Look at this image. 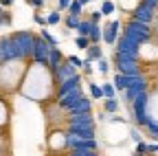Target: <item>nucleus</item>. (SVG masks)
I'll return each mask as SVG.
<instances>
[{
    "mask_svg": "<svg viewBox=\"0 0 158 156\" xmlns=\"http://www.w3.org/2000/svg\"><path fill=\"white\" fill-rule=\"evenodd\" d=\"M149 33H152V29H149V24H143V22H136V20H132L125 29H123V37H127V40H132L134 44H145L147 40H149Z\"/></svg>",
    "mask_w": 158,
    "mask_h": 156,
    "instance_id": "obj_1",
    "label": "nucleus"
},
{
    "mask_svg": "<svg viewBox=\"0 0 158 156\" xmlns=\"http://www.w3.org/2000/svg\"><path fill=\"white\" fill-rule=\"evenodd\" d=\"M11 40H13V42H15V46L20 48L22 57H27V55H33L35 35H33L31 31H15V33H11Z\"/></svg>",
    "mask_w": 158,
    "mask_h": 156,
    "instance_id": "obj_2",
    "label": "nucleus"
},
{
    "mask_svg": "<svg viewBox=\"0 0 158 156\" xmlns=\"http://www.w3.org/2000/svg\"><path fill=\"white\" fill-rule=\"evenodd\" d=\"M48 53H51V44L44 37H35V46H33V62L37 66H48Z\"/></svg>",
    "mask_w": 158,
    "mask_h": 156,
    "instance_id": "obj_3",
    "label": "nucleus"
},
{
    "mask_svg": "<svg viewBox=\"0 0 158 156\" xmlns=\"http://www.w3.org/2000/svg\"><path fill=\"white\" fill-rule=\"evenodd\" d=\"M138 44H134L132 40H127V37H118V42H116V51L114 55H123V57H130V60H136L138 62Z\"/></svg>",
    "mask_w": 158,
    "mask_h": 156,
    "instance_id": "obj_4",
    "label": "nucleus"
},
{
    "mask_svg": "<svg viewBox=\"0 0 158 156\" xmlns=\"http://www.w3.org/2000/svg\"><path fill=\"white\" fill-rule=\"evenodd\" d=\"M77 75H79L77 73V66H73L68 60H64L62 64L53 70V79L57 84H62V82H68V79H73V77H77Z\"/></svg>",
    "mask_w": 158,
    "mask_h": 156,
    "instance_id": "obj_5",
    "label": "nucleus"
},
{
    "mask_svg": "<svg viewBox=\"0 0 158 156\" xmlns=\"http://www.w3.org/2000/svg\"><path fill=\"white\" fill-rule=\"evenodd\" d=\"M114 60H116V68H118V73L132 75V77H138V75H141V68H138L136 60H130V57H123V55H114Z\"/></svg>",
    "mask_w": 158,
    "mask_h": 156,
    "instance_id": "obj_6",
    "label": "nucleus"
},
{
    "mask_svg": "<svg viewBox=\"0 0 158 156\" xmlns=\"http://www.w3.org/2000/svg\"><path fill=\"white\" fill-rule=\"evenodd\" d=\"M154 11L156 9H152L149 5H145V2H141L136 9H134V13H132V20H136V22H143V24H152V20H154Z\"/></svg>",
    "mask_w": 158,
    "mask_h": 156,
    "instance_id": "obj_7",
    "label": "nucleus"
},
{
    "mask_svg": "<svg viewBox=\"0 0 158 156\" xmlns=\"http://www.w3.org/2000/svg\"><path fill=\"white\" fill-rule=\"evenodd\" d=\"M81 86V75H77V77H73V79H68V82H62L59 84V88H57V95H55V99L59 101V99H64L66 95H70L75 88H79Z\"/></svg>",
    "mask_w": 158,
    "mask_h": 156,
    "instance_id": "obj_8",
    "label": "nucleus"
},
{
    "mask_svg": "<svg viewBox=\"0 0 158 156\" xmlns=\"http://www.w3.org/2000/svg\"><path fill=\"white\" fill-rule=\"evenodd\" d=\"M118 29H121V24H118L116 20H112V22H110V24L103 29V42H106V44H116Z\"/></svg>",
    "mask_w": 158,
    "mask_h": 156,
    "instance_id": "obj_9",
    "label": "nucleus"
},
{
    "mask_svg": "<svg viewBox=\"0 0 158 156\" xmlns=\"http://www.w3.org/2000/svg\"><path fill=\"white\" fill-rule=\"evenodd\" d=\"M90 108H92V103H90V99H86V97H84V99H79L73 108H68L66 112L73 116V114H86V112H90Z\"/></svg>",
    "mask_w": 158,
    "mask_h": 156,
    "instance_id": "obj_10",
    "label": "nucleus"
},
{
    "mask_svg": "<svg viewBox=\"0 0 158 156\" xmlns=\"http://www.w3.org/2000/svg\"><path fill=\"white\" fill-rule=\"evenodd\" d=\"M112 84H114V88H116V90H127V88L134 84V77H132V75H123V73H118V75L114 77V82H112Z\"/></svg>",
    "mask_w": 158,
    "mask_h": 156,
    "instance_id": "obj_11",
    "label": "nucleus"
},
{
    "mask_svg": "<svg viewBox=\"0 0 158 156\" xmlns=\"http://www.w3.org/2000/svg\"><path fill=\"white\" fill-rule=\"evenodd\" d=\"M64 62V57H62V53H59L57 48H51V53H48V68H51V73Z\"/></svg>",
    "mask_w": 158,
    "mask_h": 156,
    "instance_id": "obj_12",
    "label": "nucleus"
},
{
    "mask_svg": "<svg viewBox=\"0 0 158 156\" xmlns=\"http://www.w3.org/2000/svg\"><path fill=\"white\" fill-rule=\"evenodd\" d=\"M94 24H97V22H92V20H81V22H79V27H77L75 31H77L79 35H86V37H88V35H90V31L94 29Z\"/></svg>",
    "mask_w": 158,
    "mask_h": 156,
    "instance_id": "obj_13",
    "label": "nucleus"
},
{
    "mask_svg": "<svg viewBox=\"0 0 158 156\" xmlns=\"http://www.w3.org/2000/svg\"><path fill=\"white\" fill-rule=\"evenodd\" d=\"M103 57V51H101V46H97V44H90V48H88V57L86 60H101Z\"/></svg>",
    "mask_w": 158,
    "mask_h": 156,
    "instance_id": "obj_14",
    "label": "nucleus"
},
{
    "mask_svg": "<svg viewBox=\"0 0 158 156\" xmlns=\"http://www.w3.org/2000/svg\"><path fill=\"white\" fill-rule=\"evenodd\" d=\"M88 88H90V97H92V99H101V97H106L103 95V86H97L94 82H90Z\"/></svg>",
    "mask_w": 158,
    "mask_h": 156,
    "instance_id": "obj_15",
    "label": "nucleus"
},
{
    "mask_svg": "<svg viewBox=\"0 0 158 156\" xmlns=\"http://www.w3.org/2000/svg\"><path fill=\"white\" fill-rule=\"evenodd\" d=\"M88 37H90V42H92V44H99V42L103 40V31L99 29V24H94V29L90 31V35H88Z\"/></svg>",
    "mask_w": 158,
    "mask_h": 156,
    "instance_id": "obj_16",
    "label": "nucleus"
},
{
    "mask_svg": "<svg viewBox=\"0 0 158 156\" xmlns=\"http://www.w3.org/2000/svg\"><path fill=\"white\" fill-rule=\"evenodd\" d=\"M90 44H92L90 37H86V35H77V37H75V46H77V48H86V51H88Z\"/></svg>",
    "mask_w": 158,
    "mask_h": 156,
    "instance_id": "obj_17",
    "label": "nucleus"
},
{
    "mask_svg": "<svg viewBox=\"0 0 158 156\" xmlns=\"http://www.w3.org/2000/svg\"><path fill=\"white\" fill-rule=\"evenodd\" d=\"M103 110H106L108 114H114V112L118 110V101H116V97H114V99H106V103H103Z\"/></svg>",
    "mask_w": 158,
    "mask_h": 156,
    "instance_id": "obj_18",
    "label": "nucleus"
},
{
    "mask_svg": "<svg viewBox=\"0 0 158 156\" xmlns=\"http://www.w3.org/2000/svg\"><path fill=\"white\" fill-rule=\"evenodd\" d=\"M81 2H79V0H73L70 2V7H68V13H73V15H81Z\"/></svg>",
    "mask_w": 158,
    "mask_h": 156,
    "instance_id": "obj_19",
    "label": "nucleus"
},
{
    "mask_svg": "<svg viewBox=\"0 0 158 156\" xmlns=\"http://www.w3.org/2000/svg\"><path fill=\"white\" fill-rule=\"evenodd\" d=\"M79 22H81V20H79V15L68 13V18H66V27H68V29H77V27H79Z\"/></svg>",
    "mask_w": 158,
    "mask_h": 156,
    "instance_id": "obj_20",
    "label": "nucleus"
},
{
    "mask_svg": "<svg viewBox=\"0 0 158 156\" xmlns=\"http://www.w3.org/2000/svg\"><path fill=\"white\" fill-rule=\"evenodd\" d=\"M68 156H97L94 150H70Z\"/></svg>",
    "mask_w": 158,
    "mask_h": 156,
    "instance_id": "obj_21",
    "label": "nucleus"
},
{
    "mask_svg": "<svg viewBox=\"0 0 158 156\" xmlns=\"http://www.w3.org/2000/svg\"><path fill=\"white\" fill-rule=\"evenodd\" d=\"M99 11H101L103 15H110V13L114 11V2H110V0H103V5H101V9H99Z\"/></svg>",
    "mask_w": 158,
    "mask_h": 156,
    "instance_id": "obj_22",
    "label": "nucleus"
},
{
    "mask_svg": "<svg viewBox=\"0 0 158 156\" xmlns=\"http://www.w3.org/2000/svg\"><path fill=\"white\" fill-rule=\"evenodd\" d=\"M42 37H44V40H46L48 44H51V48H57V40H55V37H53L46 29H42Z\"/></svg>",
    "mask_w": 158,
    "mask_h": 156,
    "instance_id": "obj_23",
    "label": "nucleus"
},
{
    "mask_svg": "<svg viewBox=\"0 0 158 156\" xmlns=\"http://www.w3.org/2000/svg\"><path fill=\"white\" fill-rule=\"evenodd\" d=\"M66 60H68V62H70L73 66H77V68H84V66H86V60L81 62V60H79V57H77V55H68V57H66Z\"/></svg>",
    "mask_w": 158,
    "mask_h": 156,
    "instance_id": "obj_24",
    "label": "nucleus"
},
{
    "mask_svg": "<svg viewBox=\"0 0 158 156\" xmlns=\"http://www.w3.org/2000/svg\"><path fill=\"white\" fill-rule=\"evenodd\" d=\"M103 95L106 99H114V84H103Z\"/></svg>",
    "mask_w": 158,
    "mask_h": 156,
    "instance_id": "obj_25",
    "label": "nucleus"
},
{
    "mask_svg": "<svg viewBox=\"0 0 158 156\" xmlns=\"http://www.w3.org/2000/svg\"><path fill=\"white\" fill-rule=\"evenodd\" d=\"M33 20H35V24H40V27H46V24H48V18L40 15V13H35V18H33Z\"/></svg>",
    "mask_w": 158,
    "mask_h": 156,
    "instance_id": "obj_26",
    "label": "nucleus"
},
{
    "mask_svg": "<svg viewBox=\"0 0 158 156\" xmlns=\"http://www.w3.org/2000/svg\"><path fill=\"white\" fill-rule=\"evenodd\" d=\"M59 18H62V15H59V9L53 11V13L48 15V24H57V22H59Z\"/></svg>",
    "mask_w": 158,
    "mask_h": 156,
    "instance_id": "obj_27",
    "label": "nucleus"
},
{
    "mask_svg": "<svg viewBox=\"0 0 158 156\" xmlns=\"http://www.w3.org/2000/svg\"><path fill=\"white\" fill-rule=\"evenodd\" d=\"M70 2H73V0H57V7H59V11H66V9L70 7Z\"/></svg>",
    "mask_w": 158,
    "mask_h": 156,
    "instance_id": "obj_28",
    "label": "nucleus"
},
{
    "mask_svg": "<svg viewBox=\"0 0 158 156\" xmlns=\"http://www.w3.org/2000/svg\"><path fill=\"white\" fill-rule=\"evenodd\" d=\"M27 5H31V7H35V9H42V7H44V0H27Z\"/></svg>",
    "mask_w": 158,
    "mask_h": 156,
    "instance_id": "obj_29",
    "label": "nucleus"
},
{
    "mask_svg": "<svg viewBox=\"0 0 158 156\" xmlns=\"http://www.w3.org/2000/svg\"><path fill=\"white\" fill-rule=\"evenodd\" d=\"M130 139H132L134 143H141V132H138V130H132V132H130Z\"/></svg>",
    "mask_w": 158,
    "mask_h": 156,
    "instance_id": "obj_30",
    "label": "nucleus"
},
{
    "mask_svg": "<svg viewBox=\"0 0 158 156\" xmlns=\"http://www.w3.org/2000/svg\"><path fill=\"white\" fill-rule=\"evenodd\" d=\"M108 68H110V66H108V62L101 57V60H99V73H108Z\"/></svg>",
    "mask_w": 158,
    "mask_h": 156,
    "instance_id": "obj_31",
    "label": "nucleus"
},
{
    "mask_svg": "<svg viewBox=\"0 0 158 156\" xmlns=\"http://www.w3.org/2000/svg\"><path fill=\"white\" fill-rule=\"evenodd\" d=\"M147 152H149V156H156L158 154V143H149L147 145Z\"/></svg>",
    "mask_w": 158,
    "mask_h": 156,
    "instance_id": "obj_32",
    "label": "nucleus"
},
{
    "mask_svg": "<svg viewBox=\"0 0 158 156\" xmlns=\"http://www.w3.org/2000/svg\"><path fill=\"white\" fill-rule=\"evenodd\" d=\"M101 18H103V13H101V11H92V15H90V20L99 24V20H101Z\"/></svg>",
    "mask_w": 158,
    "mask_h": 156,
    "instance_id": "obj_33",
    "label": "nucleus"
},
{
    "mask_svg": "<svg viewBox=\"0 0 158 156\" xmlns=\"http://www.w3.org/2000/svg\"><path fill=\"white\" fill-rule=\"evenodd\" d=\"M141 2H145V5H149L152 9H158V0H141Z\"/></svg>",
    "mask_w": 158,
    "mask_h": 156,
    "instance_id": "obj_34",
    "label": "nucleus"
},
{
    "mask_svg": "<svg viewBox=\"0 0 158 156\" xmlns=\"http://www.w3.org/2000/svg\"><path fill=\"white\" fill-rule=\"evenodd\" d=\"M15 2V0H0V5H2V7H11Z\"/></svg>",
    "mask_w": 158,
    "mask_h": 156,
    "instance_id": "obj_35",
    "label": "nucleus"
},
{
    "mask_svg": "<svg viewBox=\"0 0 158 156\" xmlns=\"http://www.w3.org/2000/svg\"><path fill=\"white\" fill-rule=\"evenodd\" d=\"M79 2H81V5H88V2H90V0H79Z\"/></svg>",
    "mask_w": 158,
    "mask_h": 156,
    "instance_id": "obj_36",
    "label": "nucleus"
},
{
    "mask_svg": "<svg viewBox=\"0 0 158 156\" xmlns=\"http://www.w3.org/2000/svg\"><path fill=\"white\" fill-rule=\"evenodd\" d=\"M2 24H5V20H2V18H0V27H2Z\"/></svg>",
    "mask_w": 158,
    "mask_h": 156,
    "instance_id": "obj_37",
    "label": "nucleus"
},
{
    "mask_svg": "<svg viewBox=\"0 0 158 156\" xmlns=\"http://www.w3.org/2000/svg\"><path fill=\"white\" fill-rule=\"evenodd\" d=\"M0 66H2V60H0Z\"/></svg>",
    "mask_w": 158,
    "mask_h": 156,
    "instance_id": "obj_38",
    "label": "nucleus"
}]
</instances>
